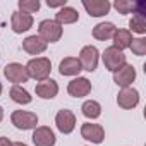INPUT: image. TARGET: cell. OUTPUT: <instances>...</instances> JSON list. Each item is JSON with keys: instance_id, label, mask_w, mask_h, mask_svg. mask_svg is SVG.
Listing matches in <instances>:
<instances>
[{"instance_id": "16", "label": "cell", "mask_w": 146, "mask_h": 146, "mask_svg": "<svg viewBox=\"0 0 146 146\" xmlns=\"http://www.w3.org/2000/svg\"><path fill=\"white\" fill-rule=\"evenodd\" d=\"M46 46H48V43H45L38 35H31L23 41V50L29 55H40L46 50Z\"/></svg>"}, {"instance_id": "18", "label": "cell", "mask_w": 146, "mask_h": 146, "mask_svg": "<svg viewBox=\"0 0 146 146\" xmlns=\"http://www.w3.org/2000/svg\"><path fill=\"white\" fill-rule=\"evenodd\" d=\"M55 21L60 26H64V24H74V23L79 21V14H78V11L74 7L65 5V7L58 9V12L55 14Z\"/></svg>"}, {"instance_id": "10", "label": "cell", "mask_w": 146, "mask_h": 146, "mask_svg": "<svg viewBox=\"0 0 146 146\" xmlns=\"http://www.w3.org/2000/svg\"><path fill=\"white\" fill-rule=\"evenodd\" d=\"M139 103V91L136 88H122L117 95V105L124 110L136 108Z\"/></svg>"}, {"instance_id": "17", "label": "cell", "mask_w": 146, "mask_h": 146, "mask_svg": "<svg viewBox=\"0 0 146 146\" xmlns=\"http://www.w3.org/2000/svg\"><path fill=\"white\" fill-rule=\"evenodd\" d=\"M81 70L83 69H81V64H79L78 57H65L58 64V72L62 76H79Z\"/></svg>"}, {"instance_id": "30", "label": "cell", "mask_w": 146, "mask_h": 146, "mask_svg": "<svg viewBox=\"0 0 146 146\" xmlns=\"http://www.w3.org/2000/svg\"><path fill=\"white\" fill-rule=\"evenodd\" d=\"M2 90H4V88H2V83H0V95H2Z\"/></svg>"}, {"instance_id": "27", "label": "cell", "mask_w": 146, "mask_h": 146, "mask_svg": "<svg viewBox=\"0 0 146 146\" xmlns=\"http://www.w3.org/2000/svg\"><path fill=\"white\" fill-rule=\"evenodd\" d=\"M0 146H14V143H12L9 137L2 136V137H0Z\"/></svg>"}, {"instance_id": "5", "label": "cell", "mask_w": 146, "mask_h": 146, "mask_svg": "<svg viewBox=\"0 0 146 146\" xmlns=\"http://www.w3.org/2000/svg\"><path fill=\"white\" fill-rule=\"evenodd\" d=\"M4 76L14 83V86H19L21 83H28L29 76H28V70H26V65L19 64V62H11L4 67Z\"/></svg>"}, {"instance_id": "29", "label": "cell", "mask_w": 146, "mask_h": 146, "mask_svg": "<svg viewBox=\"0 0 146 146\" xmlns=\"http://www.w3.org/2000/svg\"><path fill=\"white\" fill-rule=\"evenodd\" d=\"M2 119H4V108L0 107V122H2Z\"/></svg>"}, {"instance_id": "22", "label": "cell", "mask_w": 146, "mask_h": 146, "mask_svg": "<svg viewBox=\"0 0 146 146\" xmlns=\"http://www.w3.org/2000/svg\"><path fill=\"white\" fill-rule=\"evenodd\" d=\"M9 95H11V100L16 102V103H19V105H29L31 100H33V96L29 95V91H26L23 86H12Z\"/></svg>"}, {"instance_id": "28", "label": "cell", "mask_w": 146, "mask_h": 146, "mask_svg": "<svg viewBox=\"0 0 146 146\" xmlns=\"http://www.w3.org/2000/svg\"><path fill=\"white\" fill-rule=\"evenodd\" d=\"M14 146H28L26 143H21V141H17V143H14Z\"/></svg>"}, {"instance_id": "15", "label": "cell", "mask_w": 146, "mask_h": 146, "mask_svg": "<svg viewBox=\"0 0 146 146\" xmlns=\"http://www.w3.org/2000/svg\"><path fill=\"white\" fill-rule=\"evenodd\" d=\"M35 91H36V96H40L43 100H52L58 95V84L53 79H45L36 84Z\"/></svg>"}, {"instance_id": "21", "label": "cell", "mask_w": 146, "mask_h": 146, "mask_svg": "<svg viewBox=\"0 0 146 146\" xmlns=\"http://www.w3.org/2000/svg\"><path fill=\"white\" fill-rule=\"evenodd\" d=\"M81 112H83V115L86 119L95 120V119H98L102 115V105L98 102H95V100H86L83 103V107H81Z\"/></svg>"}, {"instance_id": "2", "label": "cell", "mask_w": 146, "mask_h": 146, "mask_svg": "<svg viewBox=\"0 0 146 146\" xmlns=\"http://www.w3.org/2000/svg\"><path fill=\"white\" fill-rule=\"evenodd\" d=\"M64 28L55 21V19H43L38 24V36L45 43H55L62 38Z\"/></svg>"}, {"instance_id": "9", "label": "cell", "mask_w": 146, "mask_h": 146, "mask_svg": "<svg viewBox=\"0 0 146 146\" xmlns=\"http://www.w3.org/2000/svg\"><path fill=\"white\" fill-rule=\"evenodd\" d=\"M76 115L72 113L70 110H58L55 115V125L62 134H70L72 131L76 129Z\"/></svg>"}, {"instance_id": "1", "label": "cell", "mask_w": 146, "mask_h": 146, "mask_svg": "<svg viewBox=\"0 0 146 146\" xmlns=\"http://www.w3.org/2000/svg\"><path fill=\"white\" fill-rule=\"evenodd\" d=\"M26 70H28V76L33 78L35 81H45L50 76V70H52V62L46 57H36L31 58L26 64Z\"/></svg>"}, {"instance_id": "8", "label": "cell", "mask_w": 146, "mask_h": 146, "mask_svg": "<svg viewBox=\"0 0 146 146\" xmlns=\"http://www.w3.org/2000/svg\"><path fill=\"white\" fill-rule=\"evenodd\" d=\"M134 79H136V69H134V65H131L127 62L113 72V83L120 88H131Z\"/></svg>"}, {"instance_id": "26", "label": "cell", "mask_w": 146, "mask_h": 146, "mask_svg": "<svg viewBox=\"0 0 146 146\" xmlns=\"http://www.w3.org/2000/svg\"><path fill=\"white\" fill-rule=\"evenodd\" d=\"M65 4H67V0H48L46 2V5L50 7V9H62V7H65Z\"/></svg>"}, {"instance_id": "23", "label": "cell", "mask_w": 146, "mask_h": 146, "mask_svg": "<svg viewBox=\"0 0 146 146\" xmlns=\"http://www.w3.org/2000/svg\"><path fill=\"white\" fill-rule=\"evenodd\" d=\"M129 31L137 33V35H144L146 33V16L134 12L132 19L129 21Z\"/></svg>"}, {"instance_id": "25", "label": "cell", "mask_w": 146, "mask_h": 146, "mask_svg": "<svg viewBox=\"0 0 146 146\" xmlns=\"http://www.w3.org/2000/svg\"><path fill=\"white\" fill-rule=\"evenodd\" d=\"M129 48L132 50L134 55H137V57H144V55H146V38H143V36H139V38H132Z\"/></svg>"}, {"instance_id": "4", "label": "cell", "mask_w": 146, "mask_h": 146, "mask_svg": "<svg viewBox=\"0 0 146 146\" xmlns=\"http://www.w3.org/2000/svg\"><path fill=\"white\" fill-rule=\"evenodd\" d=\"M11 122L14 124L16 129L21 131H29V129H36L38 124V115L35 112H26V110H16L11 115Z\"/></svg>"}, {"instance_id": "11", "label": "cell", "mask_w": 146, "mask_h": 146, "mask_svg": "<svg viewBox=\"0 0 146 146\" xmlns=\"http://www.w3.org/2000/svg\"><path fill=\"white\" fill-rule=\"evenodd\" d=\"M91 81L88 78H76V79H72L69 84H67V93L70 96H74V98H83V96H88L91 93Z\"/></svg>"}, {"instance_id": "20", "label": "cell", "mask_w": 146, "mask_h": 146, "mask_svg": "<svg viewBox=\"0 0 146 146\" xmlns=\"http://www.w3.org/2000/svg\"><path fill=\"white\" fill-rule=\"evenodd\" d=\"M112 40H113V45H112V46H115L117 50L124 52L125 48H129V46H131L132 33H131L129 29H115V33H113Z\"/></svg>"}, {"instance_id": "19", "label": "cell", "mask_w": 146, "mask_h": 146, "mask_svg": "<svg viewBox=\"0 0 146 146\" xmlns=\"http://www.w3.org/2000/svg\"><path fill=\"white\" fill-rule=\"evenodd\" d=\"M115 24L113 23H100L93 28V38L98 40V41H107L113 36L115 33Z\"/></svg>"}, {"instance_id": "12", "label": "cell", "mask_w": 146, "mask_h": 146, "mask_svg": "<svg viewBox=\"0 0 146 146\" xmlns=\"http://www.w3.org/2000/svg\"><path fill=\"white\" fill-rule=\"evenodd\" d=\"M81 136H83V139H86V141H90V143L100 144V143H103V139H105V129H103L100 124L86 122V124L81 125Z\"/></svg>"}, {"instance_id": "14", "label": "cell", "mask_w": 146, "mask_h": 146, "mask_svg": "<svg viewBox=\"0 0 146 146\" xmlns=\"http://www.w3.org/2000/svg\"><path fill=\"white\" fill-rule=\"evenodd\" d=\"M83 7L86 9L90 17H102L108 14L112 5L108 0H83Z\"/></svg>"}, {"instance_id": "13", "label": "cell", "mask_w": 146, "mask_h": 146, "mask_svg": "<svg viewBox=\"0 0 146 146\" xmlns=\"http://www.w3.org/2000/svg\"><path fill=\"white\" fill-rule=\"evenodd\" d=\"M31 139H33L35 146H55V141H57L55 132L50 127H46V125L36 127L33 136H31Z\"/></svg>"}, {"instance_id": "3", "label": "cell", "mask_w": 146, "mask_h": 146, "mask_svg": "<svg viewBox=\"0 0 146 146\" xmlns=\"http://www.w3.org/2000/svg\"><path fill=\"white\" fill-rule=\"evenodd\" d=\"M79 64H81V69L83 70H88V72H95L96 67H98V60H100V52L96 46L93 45H86L81 48L79 52Z\"/></svg>"}, {"instance_id": "6", "label": "cell", "mask_w": 146, "mask_h": 146, "mask_svg": "<svg viewBox=\"0 0 146 146\" xmlns=\"http://www.w3.org/2000/svg\"><path fill=\"white\" fill-rule=\"evenodd\" d=\"M102 60H103L105 67H107L110 72H115L117 69H120V67L125 64V55H124V52L117 50L115 46H108V48H105V52L102 53Z\"/></svg>"}, {"instance_id": "7", "label": "cell", "mask_w": 146, "mask_h": 146, "mask_svg": "<svg viewBox=\"0 0 146 146\" xmlns=\"http://www.w3.org/2000/svg\"><path fill=\"white\" fill-rule=\"evenodd\" d=\"M33 16L31 14H26V12H21V11H16L12 12V17H11V28L16 35H23L26 31H29L33 28Z\"/></svg>"}, {"instance_id": "24", "label": "cell", "mask_w": 146, "mask_h": 146, "mask_svg": "<svg viewBox=\"0 0 146 146\" xmlns=\"http://www.w3.org/2000/svg\"><path fill=\"white\" fill-rule=\"evenodd\" d=\"M17 5H19V11L21 12H26V14H35L41 7L40 0H19Z\"/></svg>"}]
</instances>
